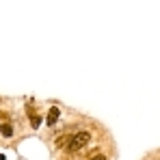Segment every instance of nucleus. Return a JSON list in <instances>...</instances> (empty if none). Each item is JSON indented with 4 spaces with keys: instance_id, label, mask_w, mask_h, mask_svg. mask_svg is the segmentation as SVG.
Returning a JSON list of instances; mask_svg holds the SVG:
<instances>
[{
    "instance_id": "2",
    "label": "nucleus",
    "mask_w": 160,
    "mask_h": 160,
    "mask_svg": "<svg viewBox=\"0 0 160 160\" xmlns=\"http://www.w3.org/2000/svg\"><path fill=\"white\" fill-rule=\"evenodd\" d=\"M58 117H61V110H58V106H52L50 110H48V117H46V123H48V126H54V123L58 121Z\"/></svg>"
},
{
    "instance_id": "1",
    "label": "nucleus",
    "mask_w": 160,
    "mask_h": 160,
    "mask_svg": "<svg viewBox=\"0 0 160 160\" xmlns=\"http://www.w3.org/2000/svg\"><path fill=\"white\" fill-rule=\"evenodd\" d=\"M89 141H91V132H89V130H80V132L69 136L65 149H67V152H78V149H82V147L89 143Z\"/></svg>"
},
{
    "instance_id": "3",
    "label": "nucleus",
    "mask_w": 160,
    "mask_h": 160,
    "mask_svg": "<svg viewBox=\"0 0 160 160\" xmlns=\"http://www.w3.org/2000/svg\"><path fill=\"white\" fill-rule=\"evenodd\" d=\"M28 112H30V126H32V128L37 130V128H39V126L43 123V119H41V115H37V112H32L30 108H28Z\"/></svg>"
},
{
    "instance_id": "5",
    "label": "nucleus",
    "mask_w": 160,
    "mask_h": 160,
    "mask_svg": "<svg viewBox=\"0 0 160 160\" xmlns=\"http://www.w3.org/2000/svg\"><path fill=\"white\" fill-rule=\"evenodd\" d=\"M91 160H106V158H104V156H93Z\"/></svg>"
},
{
    "instance_id": "4",
    "label": "nucleus",
    "mask_w": 160,
    "mask_h": 160,
    "mask_svg": "<svg viewBox=\"0 0 160 160\" xmlns=\"http://www.w3.org/2000/svg\"><path fill=\"white\" fill-rule=\"evenodd\" d=\"M0 134H2L4 138H11V136H13V126H11V123H0Z\"/></svg>"
}]
</instances>
